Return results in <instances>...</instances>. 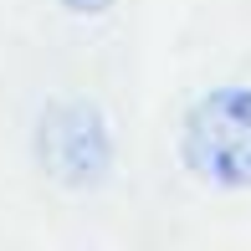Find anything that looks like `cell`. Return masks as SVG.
Returning a JSON list of instances; mask_svg holds the SVG:
<instances>
[{"instance_id": "6da1fadb", "label": "cell", "mask_w": 251, "mask_h": 251, "mask_svg": "<svg viewBox=\"0 0 251 251\" xmlns=\"http://www.w3.org/2000/svg\"><path fill=\"white\" fill-rule=\"evenodd\" d=\"M179 159L210 190H251V87L226 82L195 98L179 128Z\"/></svg>"}, {"instance_id": "7a4b0ae2", "label": "cell", "mask_w": 251, "mask_h": 251, "mask_svg": "<svg viewBox=\"0 0 251 251\" xmlns=\"http://www.w3.org/2000/svg\"><path fill=\"white\" fill-rule=\"evenodd\" d=\"M36 159L62 190H98L113 169V128L93 98H56L36 123Z\"/></svg>"}, {"instance_id": "3957f363", "label": "cell", "mask_w": 251, "mask_h": 251, "mask_svg": "<svg viewBox=\"0 0 251 251\" xmlns=\"http://www.w3.org/2000/svg\"><path fill=\"white\" fill-rule=\"evenodd\" d=\"M62 10H72V16H102V10H113L118 0H56Z\"/></svg>"}]
</instances>
